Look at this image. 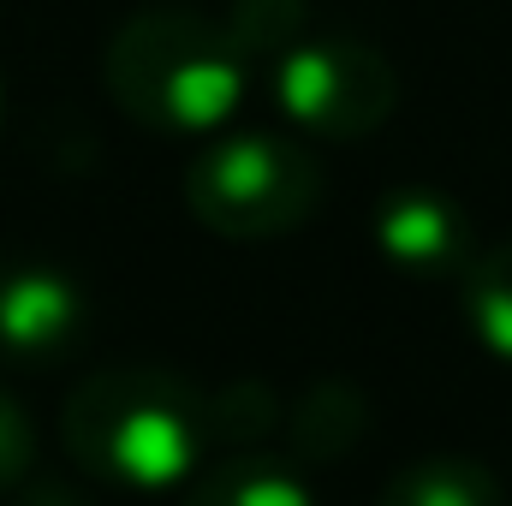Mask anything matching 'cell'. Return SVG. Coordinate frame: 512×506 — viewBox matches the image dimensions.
Returning <instances> with one entry per match:
<instances>
[{
    "mask_svg": "<svg viewBox=\"0 0 512 506\" xmlns=\"http://www.w3.org/2000/svg\"><path fill=\"white\" fill-rule=\"evenodd\" d=\"M60 441L90 483L173 489L209 447L203 393L173 370L120 364L78 381L60 405Z\"/></svg>",
    "mask_w": 512,
    "mask_h": 506,
    "instance_id": "1",
    "label": "cell"
},
{
    "mask_svg": "<svg viewBox=\"0 0 512 506\" xmlns=\"http://www.w3.org/2000/svg\"><path fill=\"white\" fill-rule=\"evenodd\" d=\"M245 66L251 60L233 30L185 6L126 18L102 54V78L120 114L167 137H197L233 120V108L245 102Z\"/></svg>",
    "mask_w": 512,
    "mask_h": 506,
    "instance_id": "2",
    "label": "cell"
},
{
    "mask_svg": "<svg viewBox=\"0 0 512 506\" xmlns=\"http://www.w3.org/2000/svg\"><path fill=\"white\" fill-rule=\"evenodd\" d=\"M322 203V161L298 137L233 131L191 155L185 209L233 245H262L304 227Z\"/></svg>",
    "mask_w": 512,
    "mask_h": 506,
    "instance_id": "3",
    "label": "cell"
},
{
    "mask_svg": "<svg viewBox=\"0 0 512 506\" xmlns=\"http://www.w3.org/2000/svg\"><path fill=\"white\" fill-rule=\"evenodd\" d=\"M268 84L292 126L310 137H328V143L370 137L399 108V78H393L387 54H376L370 42H352V36L292 42L274 60Z\"/></svg>",
    "mask_w": 512,
    "mask_h": 506,
    "instance_id": "4",
    "label": "cell"
},
{
    "mask_svg": "<svg viewBox=\"0 0 512 506\" xmlns=\"http://www.w3.org/2000/svg\"><path fill=\"white\" fill-rule=\"evenodd\" d=\"M90 322L84 286L36 256H6L0 262V358L6 364H48L78 346Z\"/></svg>",
    "mask_w": 512,
    "mask_h": 506,
    "instance_id": "5",
    "label": "cell"
},
{
    "mask_svg": "<svg viewBox=\"0 0 512 506\" xmlns=\"http://www.w3.org/2000/svg\"><path fill=\"white\" fill-rule=\"evenodd\" d=\"M370 239L376 251L411 274V280H447L477 262V233H471V215L447 197V191H429V185H399L387 191L370 215Z\"/></svg>",
    "mask_w": 512,
    "mask_h": 506,
    "instance_id": "6",
    "label": "cell"
},
{
    "mask_svg": "<svg viewBox=\"0 0 512 506\" xmlns=\"http://www.w3.org/2000/svg\"><path fill=\"white\" fill-rule=\"evenodd\" d=\"M364 429H370V399H364L358 381H340V376L310 381V387L292 399V411H286V441H292V453L310 459V465L346 459V453L364 441Z\"/></svg>",
    "mask_w": 512,
    "mask_h": 506,
    "instance_id": "7",
    "label": "cell"
},
{
    "mask_svg": "<svg viewBox=\"0 0 512 506\" xmlns=\"http://www.w3.org/2000/svg\"><path fill=\"white\" fill-rule=\"evenodd\" d=\"M376 506H507L501 477L477 459H417L382 489Z\"/></svg>",
    "mask_w": 512,
    "mask_h": 506,
    "instance_id": "8",
    "label": "cell"
},
{
    "mask_svg": "<svg viewBox=\"0 0 512 506\" xmlns=\"http://www.w3.org/2000/svg\"><path fill=\"white\" fill-rule=\"evenodd\" d=\"M185 506H316L310 489L268 459H221L209 477L191 483Z\"/></svg>",
    "mask_w": 512,
    "mask_h": 506,
    "instance_id": "9",
    "label": "cell"
},
{
    "mask_svg": "<svg viewBox=\"0 0 512 506\" xmlns=\"http://www.w3.org/2000/svg\"><path fill=\"white\" fill-rule=\"evenodd\" d=\"M465 322L483 352L512 364V239L477 251V262L465 268Z\"/></svg>",
    "mask_w": 512,
    "mask_h": 506,
    "instance_id": "10",
    "label": "cell"
},
{
    "mask_svg": "<svg viewBox=\"0 0 512 506\" xmlns=\"http://www.w3.org/2000/svg\"><path fill=\"white\" fill-rule=\"evenodd\" d=\"M274 423H280V399L262 381H233L215 399H203V429L221 447H251L262 435H274Z\"/></svg>",
    "mask_w": 512,
    "mask_h": 506,
    "instance_id": "11",
    "label": "cell"
},
{
    "mask_svg": "<svg viewBox=\"0 0 512 506\" xmlns=\"http://www.w3.org/2000/svg\"><path fill=\"white\" fill-rule=\"evenodd\" d=\"M310 0H239L227 30L245 48V60H280L292 42H304Z\"/></svg>",
    "mask_w": 512,
    "mask_h": 506,
    "instance_id": "12",
    "label": "cell"
},
{
    "mask_svg": "<svg viewBox=\"0 0 512 506\" xmlns=\"http://www.w3.org/2000/svg\"><path fill=\"white\" fill-rule=\"evenodd\" d=\"M36 465V429L12 393H0V495H12Z\"/></svg>",
    "mask_w": 512,
    "mask_h": 506,
    "instance_id": "13",
    "label": "cell"
},
{
    "mask_svg": "<svg viewBox=\"0 0 512 506\" xmlns=\"http://www.w3.org/2000/svg\"><path fill=\"white\" fill-rule=\"evenodd\" d=\"M18 489H24V501L18 506H90L72 483H60V477H24Z\"/></svg>",
    "mask_w": 512,
    "mask_h": 506,
    "instance_id": "14",
    "label": "cell"
},
{
    "mask_svg": "<svg viewBox=\"0 0 512 506\" xmlns=\"http://www.w3.org/2000/svg\"><path fill=\"white\" fill-rule=\"evenodd\" d=\"M0 126H6V84H0Z\"/></svg>",
    "mask_w": 512,
    "mask_h": 506,
    "instance_id": "15",
    "label": "cell"
}]
</instances>
